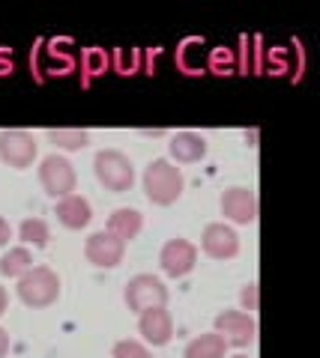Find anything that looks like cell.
I'll return each mask as SVG.
<instances>
[{
    "mask_svg": "<svg viewBox=\"0 0 320 358\" xmlns=\"http://www.w3.org/2000/svg\"><path fill=\"white\" fill-rule=\"evenodd\" d=\"M186 176L171 159H153L144 171V192L150 197V203L156 206H171L183 197Z\"/></svg>",
    "mask_w": 320,
    "mask_h": 358,
    "instance_id": "cell-1",
    "label": "cell"
},
{
    "mask_svg": "<svg viewBox=\"0 0 320 358\" xmlns=\"http://www.w3.org/2000/svg\"><path fill=\"white\" fill-rule=\"evenodd\" d=\"M93 173L99 179V185H102L105 192H114V194L132 192V185H135V164H132V159L123 150H102V152H96Z\"/></svg>",
    "mask_w": 320,
    "mask_h": 358,
    "instance_id": "cell-2",
    "label": "cell"
},
{
    "mask_svg": "<svg viewBox=\"0 0 320 358\" xmlns=\"http://www.w3.org/2000/svg\"><path fill=\"white\" fill-rule=\"evenodd\" d=\"M15 293L27 308H48L60 299V278L48 266H33L18 278Z\"/></svg>",
    "mask_w": 320,
    "mask_h": 358,
    "instance_id": "cell-3",
    "label": "cell"
},
{
    "mask_svg": "<svg viewBox=\"0 0 320 358\" xmlns=\"http://www.w3.org/2000/svg\"><path fill=\"white\" fill-rule=\"evenodd\" d=\"M39 185L46 188V194L60 200V197H69L75 194V185H78V173H75L72 162L66 155H46L39 162Z\"/></svg>",
    "mask_w": 320,
    "mask_h": 358,
    "instance_id": "cell-4",
    "label": "cell"
},
{
    "mask_svg": "<svg viewBox=\"0 0 320 358\" xmlns=\"http://www.w3.org/2000/svg\"><path fill=\"white\" fill-rule=\"evenodd\" d=\"M123 299H126L129 310L144 313V310H150V308H165V301H168V287L162 284V278L144 272V275L129 278Z\"/></svg>",
    "mask_w": 320,
    "mask_h": 358,
    "instance_id": "cell-5",
    "label": "cell"
},
{
    "mask_svg": "<svg viewBox=\"0 0 320 358\" xmlns=\"http://www.w3.org/2000/svg\"><path fill=\"white\" fill-rule=\"evenodd\" d=\"M39 143L25 129H4L0 131V162L15 167V171H27L36 162Z\"/></svg>",
    "mask_w": 320,
    "mask_h": 358,
    "instance_id": "cell-6",
    "label": "cell"
},
{
    "mask_svg": "<svg viewBox=\"0 0 320 358\" xmlns=\"http://www.w3.org/2000/svg\"><path fill=\"white\" fill-rule=\"evenodd\" d=\"M216 334H222L228 346H237V350H246L249 343L258 341V322L251 313L246 310H222L216 317Z\"/></svg>",
    "mask_w": 320,
    "mask_h": 358,
    "instance_id": "cell-7",
    "label": "cell"
},
{
    "mask_svg": "<svg viewBox=\"0 0 320 358\" xmlns=\"http://www.w3.org/2000/svg\"><path fill=\"white\" fill-rule=\"evenodd\" d=\"M159 266L168 278H186L197 266V245L189 239H168L159 251Z\"/></svg>",
    "mask_w": 320,
    "mask_h": 358,
    "instance_id": "cell-8",
    "label": "cell"
},
{
    "mask_svg": "<svg viewBox=\"0 0 320 358\" xmlns=\"http://www.w3.org/2000/svg\"><path fill=\"white\" fill-rule=\"evenodd\" d=\"M201 251L213 260H234L239 254V236L234 227H228L225 221L207 224L204 236H201Z\"/></svg>",
    "mask_w": 320,
    "mask_h": 358,
    "instance_id": "cell-9",
    "label": "cell"
},
{
    "mask_svg": "<svg viewBox=\"0 0 320 358\" xmlns=\"http://www.w3.org/2000/svg\"><path fill=\"white\" fill-rule=\"evenodd\" d=\"M84 257H87V260H90L93 266H99V268H114V266L123 263V257H126V242L117 239V236H111L108 230H99V233H93V236L87 239Z\"/></svg>",
    "mask_w": 320,
    "mask_h": 358,
    "instance_id": "cell-10",
    "label": "cell"
},
{
    "mask_svg": "<svg viewBox=\"0 0 320 358\" xmlns=\"http://www.w3.org/2000/svg\"><path fill=\"white\" fill-rule=\"evenodd\" d=\"M258 212H260V203H258V194L251 192V188L234 185L222 194V215L230 218L234 224H255Z\"/></svg>",
    "mask_w": 320,
    "mask_h": 358,
    "instance_id": "cell-11",
    "label": "cell"
},
{
    "mask_svg": "<svg viewBox=\"0 0 320 358\" xmlns=\"http://www.w3.org/2000/svg\"><path fill=\"white\" fill-rule=\"evenodd\" d=\"M138 331L150 346H168L174 338V317L168 308H150L138 313Z\"/></svg>",
    "mask_w": 320,
    "mask_h": 358,
    "instance_id": "cell-12",
    "label": "cell"
},
{
    "mask_svg": "<svg viewBox=\"0 0 320 358\" xmlns=\"http://www.w3.org/2000/svg\"><path fill=\"white\" fill-rule=\"evenodd\" d=\"M54 215H57V221L63 224V227L69 230H81L90 224L93 218V209H90V200L81 197V194H69V197H60L57 206H54Z\"/></svg>",
    "mask_w": 320,
    "mask_h": 358,
    "instance_id": "cell-13",
    "label": "cell"
},
{
    "mask_svg": "<svg viewBox=\"0 0 320 358\" xmlns=\"http://www.w3.org/2000/svg\"><path fill=\"white\" fill-rule=\"evenodd\" d=\"M168 152L176 164H195L207 155V141L195 131H176L168 141Z\"/></svg>",
    "mask_w": 320,
    "mask_h": 358,
    "instance_id": "cell-14",
    "label": "cell"
},
{
    "mask_svg": "<svg viewBox=\"0 0 320 358\" xmlns=\"http://www.w3.org/2000/svg\"><path fill=\"white\" fill-rule=\"evenodd\" d=\"M144 227V215H141L138 209H129V206H120L114 209L111 215H108V233L123 242H132Z\"/></svg>",
    "mask_w": 320,
    "mask_h": 358,
    "instance_id": "cell-15",
    "label": "cell"
},
{
    "mask_svg": "<svg viewBox=\"0 0 320 358\" xmlns=\"http://www.w3.org/2000/svg\"><path fill=\"white\" fill-rule=\"evenodd\" d=\"M225 355H228V343L216 331H207L201 338L189 341L183 350V358H225Z\"/></svg>",
    "mask_w": 320,
    "mask_h": 358,
    "instance_id": "cell-16",
    "label": "cell"
},
{
    "mask_svg": "<svg viewBox=\"0 0 320 358\" xmlns=\"http://www.w3.org/2000/svg\"><path fill=\"white\" fill-rule=\"evenodd\" d=\"M27 268H33V254L27 245H15V248H9L4 257H0V275L4 278H18L27 272Z\"/></svg>",
    "mask_w": 320,
    "mask_h": 358,
    "instance_id": "cell-17",
    "label": "cell"
},
{
    "mask_svg": "<svg viewBox=\"0 0 320 358\" xmlns=\"http://www.w3.org/2000/svg\"><path fill=\"white\" fill-rule=\"evenodd\" d=\"M18 239L25 245H33V248H46L51 239V230L42 218H25L18 224Z\"/></svg>",
    "mask_w": 320,
    "mask_h": 358,
    "instance_id": "cell-18",
    "label": "cell"
},
{
    "mask_svg": "<svg viewBox=\"0 0 320 358\" xmlns=\"http://www.w3.org/2000/svg\"><path fill=\"white\" fill-rule=\"evenodd\" d=\"M48 141L57 150H84L90 143V134L84 129H48Z\"/></svg>",
    "mask_w": 320,
    "mask_h": 358,
    "instance_id": "cell-19",
    "label": "cell"
},
{
    "mask_svg": "<svg viewBox=\"0 0 320 358\" xmlns=\"http://www.w3.org/2000/svg\"><path fill=\"white\" fill-rule=\"evenodd\" d=\"M111 358H153L147 343L141 341H117L114 350H111Z\"/></svg>",
    "mask_w": 320,
    "mask_h": 358,
    "instance_id": "cell-20",
    "label": "cell"
},
{
    "mask_svg": "<svg viewBox=\"0 0 320 358\" xmlns=\"http://www.w3.org/2000/svg\"><path fill=\"white\" fill-rule=\"evenodd\" d=\"M239 305H242V310H249V313L258 310V305H260V289H258L255 281L239 289Z\"/></svg>",
    "mask_w": 320,
    "mask_h": 358,
    "instance_id": "cell-21",
    "label": "cell"
},
{
    "mask_svg": "<svg viewBox=\"0 0 320 358\" xmlns=\"http://www.w3.org/2000/svg\"><path fill=\"white\" fill-rule=\"evenodd\" d=\"M9 239H13V227H9L6 218H0V248H4V245H9Z\"/></svg>",
    "mask_w": 320,
    "mask_h": 358,
    "instance_id": "cell-22",
    "label": "cell"
},
{
    "mask_svg": "<svg viewBox=\"0 0 320 358\" xmlns=\"http://www.w3.org/2000/svg\"><path fill=\"white\" fill-rule=\"evenodd\" d=\"M9 346H13V341H9V331H6V329H0V358H6Z\"/></svg>",
    "mask_w": 320,
    "mask_h": 358,
    "instance_id": "cell-23",
    "label": "cell"
},
{
    "mask_svg": "<svg viewBox=\"0 0 320 358\" xmlns=\"http://www.w3.org/2000/svg\"><path fill=\"white\" fill-rule=\"evenodd\" d=\"M6 308H9V293H6V287H0V317L6 313Z\"/></svg>",
    "mask_w": 320,
    "mask_h": 358,
    "instance_id": "cell-24",
    "label": "cell"
},
{
    "mask_svg": "<svg viewBox=\"0 0 320 358\" xmlns=\"http://www.w3.org/2000/svg\"><path fill=\"white\" fill-rule=\"evenodd\" d=\"M230 358H251V355H246V352H237V355H230Z\"/></svg>",
    "mask_w": 320,
    "mask_h": 358,
    "instance_id": "cell-25",
    "label": "cell"
}]
</instances>
